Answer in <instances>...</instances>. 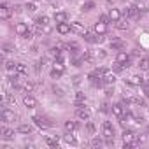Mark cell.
Wrapping results in <instances>:
<instances>
[{"label":"cell","mask_w":149,"mask_h":149,"mask_svg":"<svg viewBox=\"0 0 149 149\" xmlns=\"http://www.w3.org/2000/svg\"><path fill=\"white\" fill-rule=\"evenodd\" d=\"M102 79H104V84L105 86H114V83H116V76H114V74H111V72H107Z\"/></svg>","instance_id":"10"},{"label":"cell","mask_w":149,"mask_h":149,"mask_svg":"<svg viewBox=\"0 0 149 149\" xmlns=\"http://www.w3.org/2000/svg\"><path fill=\"white\" fill-rule=\"evenodd\" d=\"M123 14H125L126 18L137 19V18H140V7H135V6H132V7H126V9L123 11Z\"/></svg>","instance_id":"1"},{"label":"cell","mask_w":149,"mask_h":149,"mask_svg":"<svg viewBox=\"0 0 149 149\" xmlns=\"http://www.w3.org/2000/svg\"><path fill=\"white\" fill-rule=\"evenodd\" d=\"M54 21H56V23H65V21H67V14L61 13V11H60V13H54Z\"/></svg>","instance_id":"25"},{"label":"cell","mask_w":149,"mask_h":149,"mask_svg":"<svg viewBox=\"0 0 149 149\" xmlns=\"http://www.w3.org/2000/svg\"><path fill=\"white\" fill-rule=\"evenodd\" d=\"M144 93H146V97H149V84L144 86Z\"/></svg>","instance_id":"46"},{"label":"cell","mask_w":149,"mask_h":149,"mask_svg":"<svg viewBox=\"0 0 149 149\" xmlns=\"http://www.w3.org/2000/svg\"><path fill=\"white\" fill-rule=\"evenodd\" d=\"M26 32H28V25H26V23H18V25H16V33H18V35L23 37Z\"/></svg>","instance_id":"17"},{"label":"cell","mask_w":149,"mask_h":149,"mask_svg":"<svg viewBox=\"0 0 149 149\" xmlns=\"http://www.w3.org/2000/svg\"><path fill=\"white\" fill-rule=\"evenodd\" d=\"M53 91H54V93H58V95H63V93H61V90H60V88H56V86L53 88Z\"/></svg>","instance_id":"45"},{"label":"cell","mask_w":149,"mask_h":149,"mask_svg":"<svg viewBox=\"0 0 149 149\" xmlns=\"http://www.w3.org/2000/svg\"><path fill=\"white\" fill-rule=\"evenodd\" d=\"M16 72L21 74V76H25L26 74V65L25 63H16Z\"/></svg>","instance_id":"30"},{"label":"cell","mask_w":149,"mask_h":149,"mask_svg":"<svg viewBox=\"0 0 149 149\" xmlns=\"http://www.w3.org/2000/svg\"><path fill=\"white\" fill-rule=\"evenodd\" d=\"M100 111H102V112H107V111H109V105H107V104H102V109H100Z\"/></svg>","instance_id":"44"},{"label":"cell","mask_w":149,"mask_h":149,"mask_svg":"<svg viewBox=\"0 0 149 149\" xmlns=\"http://www.w3.org/2000/svg\"><path fill=\"white\" fill-rule=\"evenodd\" d=\"M61 74H63V72H60V70L53 68V70H51V77H53V79H60V77H61Z\"/></svg>","instance_id":"33"},{"label":"cell","mask_w":149,"mask_h":149,"mask_svg":"<svg viewBox=\"0 0 149 149\" xmlns=\"http://www.w3.org/2000/svg\"><path fill=\"white\" fill-rule=\"evenodd\" d=\"M111 47H112V49H123V47H125V42H123L121 39H112V40H111Z\"/></svg>","instance_id":"20"},{"label":"cell","mask_w":149,"mask_h":149,"mask_svg":"<svg viewBox=\"0 0 149 149\" xmlns=\"http://www.w3.org/2000/svg\"><path fill=\"white\" fill-rule=\"evenodd\" d=\"M116 26H118L119 30H128V28H130L128 18H126V19H123V21H121V19H119V21H116Z\"/></svg>","instance_id":"26"},{"label":"cell","mask_w":149,"mask_h":149,"mask_svg":"<svg viewBox=\"0 0 149 149\" xmlns=\"http://www.w3.org/2000/svg\"><path fill=\"white\" fill-rule=\"evenodd\" d=\"M116 61H118V63H123V65H125V63H128V61H130V56H128V53H125V51H119V53L116 54Z\"/></svg>","instance_id":"12"},{"label":"cell","mask_w":149,"mask_h":149,"mask_svg":"<svg viewBox=\"0 0 149 149\" xmlns=\"http://www.w3.org/2000/svg\"><path fill=\"white\" fill-rule=\"evenodd\" d=\"M84 100H86V97H84V93H81V91H77V93H76V107H81Z\"/></svg>","instance_id":"27"},{"label":"cell","mask_w":149,"mask_h":149,"mask_svg":"<svg viewBox=\"0 0 149 149\" xmlns=\"http://www.w3.org/2000/svg\"><path fill=\"white\" fill-rule=\"evenodd\" d=\"M84 40L90 42V44H95V42H100L102 37H97V33H90V32H86V33H84Z\"/></svg>","instance_id":"11"},{"label":"cell","mask_w":149,"mask_h":149,"mask_svg":"<svg viewBox=\"0 0 149 149\" xmlns=\"http://www.w3.org/2000/svg\"><path fill=\"white\" fill-rule=\"evenodd\" d=\"M112 91H114V88H112V86H107V88H105V95H107V97H111V95H112Z\"/></svg>","instance_id":"41"},{"label":"cell","mask_w":149,"mask_h":149,"mask_svg":"<svg viewBox=\"0 0 149 149\" xmlns=\"http://www.w3.org/2000/svg\"><path fill=\"white\" fill-rule=\"evenodd\" d=\"M2 119H4L6 123H11V121L16 119V116H14V112H13L11 109H2Z\"/></svg>","instance_id":"7"},{"label":"cell","mask_w":149,"mask_h":149,"mask_svg":"<svg viewBox=\"0 0 149 149\" xmlns=\"http://www.w3.org/2000/svg\"><path fill=\"white\" fill-rule=\"evenodd\" d=\"M46 144H47L49 147H58V144H60V137H58V135H47Z\"/></svg>","instance_id":"9"},{"label":"cell","mask_w":149,"mask_h":149,"mask_svg":"<svg viewBox=\"0 0 149 149\" xmlns=\"http://www.w3.org/2000/svg\"><path fill=\"white\" fill-rule=\"evenodd\" d=\"M33 88H35V86H33V83H30V81H26V83L23 84V91H25V93H32Z\"/></svg>","instance_id":"31"},{"label":"cell","mask_w":149,"mask_h":149,"mask_svg":"<svg viewBox=\"0 0 149 149\" xmlns=\"http://www.w3.org/2000/svg\"><path fill=\"white\" fill-rule=\"evenodd\" d=\"M146 11H149V6H147V9H146Z\"/></svg>","instance_id":"47"},{"label":"cell","mask_w":149,"mask_h":149,"mask_svg":"<svg viewBox=\"0 0 149 149\" xmlns=\"http://www.w3.org/2000/svg\"><path fill=\"white\" fill-rule=\"evenodd\" d=\"M23 37H25L26 40H32V39H33V32H32V30H28V32H26V33H25Z\"/></svg>","instance_id":"38"},{"label":"cell","mask_w":149,"mask_h":149,"mask_svg":"<svg viewBox=\"0 0 149 149\" xmlns=\"http://www.w3.org/2000/svg\"><path fill=\"white\" fill-rule=\"evenodd\" d=\"M51 32H53V28H51L49 25H42V33H44V35H49Z\"/></svg>","instance_id":"36"},{"label":"cell","mask_w":149,"mask_h":149,"mask_svg":"<svg viewBox=\"0 0 149 149\" xmlns=\"http://www.w3.org/2000/svg\"><path fill=\"white\" fill-rule=\"evenodd\" d=\"M100 21H102V23H109V21H111V18L104 14V16H100Z\"/></svg>","instance_id":"42"},{"label":"cell","mask_w":149,"mask_h":149,"mask_svg":"<svg viewBox=\"0 0 149 149\" xmlns=\"http://www.w3.org/2000/svg\"><path fill=\"white\" fill-rule=\"evenodd\" d=\"M26 9H28L30 13H33V11H35L37 7H35V4H32V2H28V4H26Z\"/></svg>","instance_id":"39"},{"label":"cell","mask_w":149,"mask_h":149,"mask_svg":"<svg viewBox=\"0 0 149 149\" xmlns=\"http://www.w3.org/2000/svg\"><path fill=\"white\" fill-rule=\"evenodd\" d=\"M91 146H93V147H100V146H102V140H100V139H97V137H95V139H93V140H91Z\"/></svg>","instance_id":"37"},{"label":"cell","mask_w":149,"mask_h":149,"mask_svg":"<svg viewBox=\"0 0 149 149\" xmlns=\"http://www.w3.org/2000/svg\"><path fill=\"white\" fill-rule=\"evenodd\" d=\"M2 135H4L6 139H13V137H14V132H13L11 128H7V126H2Z\"/></svg>","instance_id":"28"},{"label":"cell","mask_w":149,"mask_h":149,"mask_svg":"<svg viewBox=\"0 0 149 149\" xmlns=\"http://www.w3.org/2000/svg\"><path fill=\"white\" fill-rule=\"evenodd\" d=\"M93 32H95L97 35H104V33L107 32V23L97 21V23H95V26H93Z\"/></svg>","instance_id":"6"},{"label":"cell","mask_w":149,"mask_h":149,"mask_svg":"<svg viewBox=\"0 0 149 149\" xmlns=\"http://www.w3.org/2000/svg\"><path fill=\"white\" fill-rule=\"evenodd\" d=\"M65 142L70 144V146H77V139L72 135V132H67V135H65Z\"/></svg>","instance_id":"23"},{"label":"cell","mask_w":149,"mask_h":149,"mask_svg":"<svg viewBox=\"0 0 149 149\" xmlns=\"http://www.w3.org/2000/svg\"><path fill=\"white\" fill-rule=\"evenodd\" d=\"M93 60H95V54H93V51H90V49H88V51H84V53H83V61H86V63H91Z\"/></svg>","instance_id":"21"},{"label":"cell","mask_w":149,"mask_h":149,"mask_svg":"<svg viewBox=\"0 0 149 149\" xmlns=\"http://www.w3.org/2000/svg\"><path fill=\"white\" fill-rule=\"evenodd\" d=\"M23 104H25V105H26L28 109H33V107L37 105V100H35V98H33L32 95H26V97L23 98Z\"/></svg>","instance_id":"16"},{"label":"cell","mask_w":149,"mask_h":149,"mask_svg":"<svg viewBox=\"0 0 149 149\" xmlns=\"http://www.w3.org/2000/svg\"><path fill=\"white\" fill-rule=\"evenodd\" d=\"M91 9H95V2H93V0H88V2H84V4L81 6V11H83V13H88V11H91Z\"/></svg>","instance_id":"24"},{"label":"cell","mask_w":149,"mask_h":149,"mask_svg":"<svg viewBox=\"0 0 149 149\" xmlns=\"http://www.w3.org/2000/svg\"><path fill=\"white\" fill-rule=\"evenodd\" d=\"M88 132H90V133L95 132V125H93V123H88Z\"/></svg>","instance_id":"43"},{"label":"cell","mask_w":149,"mask_h":149,"mask_svg":"<svg viewBox=\"0 0 149 149\" xmlns=\"http://www.w3.org/2000/svg\"><path fill=\"white\" fill-rule=\"evenodd\" d=\"M32 121H35V125H37V126H40V128H49V126L53 125L46 116H33V118H32Z\"/></svg>","instance_id":"2"},{"label":"cell","mask_w":149,"mask_h":149,"mask_svg":"<svg viewBox=\"0 0 149 149\" xmlns=\"http://www.w3.org/2000/svg\"><path fill=\"white\" fill-rule=\"evenodd\" d=\"M70 28H72L74 33H77V35H84V33H86V26H84L83 23H79V21L70 23Z\"/></svg>","instance_id":"3"},{"label":"cell","mask_w":149,"mask_h":149,"mask_svg":"<svg viewBox=\"0 0 149 149\" xmlns=\"http://www.w3.org/2000/svg\"><path fill=\"white\" fill-rule=\"evenodd\" d=\"M109 18H111V21H114V23H116V21H119V19H121V11L112 7V9L109 11Z\"/></svg>","instance_id":"15"},{"label":"cell","mask_w":149,"mask_h":149,"mask_svg":"<svg viewBox=\"0 0 149 149\" xmlns=\"http://www.w3.org/2000/svg\"><path fill=\"white\" fill-rule=\"evenodd\" d=\"M56 30L61 33V35H67L68 32H72V28H70V23H58V26H56Z\"/></svg>","instance_id":"8"},{"label":"cell","mask_w":149,"mask_h":149,"mask_svg":"<svg viewBox=\"0 0 149 149\" xmlns=\"http://www.w3.org/2000/svg\"><path fill=\"white\" fill-rule=\"evenodd\" d=\"M102 135H104L105 139L114 137V128H112V125H111L109 121H104V125H102Z\"/></svg>","instance_id":"4"},{"label":"cell","mask_w":149,"mask_h":149,"mask_svg":"<svg viewBox=\"0 0 149 149\" xmlns=\"http://www.w3.org/2000/svg\"><path fill=\"white\" fill-rule=\"evenodd\" d=\"M79 128V125L76 121H65V132H76Z\"/></svg>","instance_id":"18"},{"label":"cell","mask_w":149,"mask_h":149,"mask_svg":"<svg viewBox=\"0 0 149 149\" xmlns=\"http://www.w3.org/2000/svg\"><path fill=\"white\" fill-rule=\"evenodd\" d=\"M13 51H14V47H13V46H9V44H6V46H4V53H13Z\"/></svg>","instance_id":"40"},{"label":"cell","mask_w":149,"mask_h":149,"mask_svg":"<svg viewBox=\"0 0 149 149\" xmlns=\"http://www.w3.org/2000/svg\"><path fill=\"white\" fill-rule=\"evenodd\" d=\"M49 54L54 56V58H60V56H61V54H60V47H53V49L49 51Z\"/></svg>","instance_id":"35"},{"label":"cell","mask_w":149,"mask_h":149,"mask_svg":"<svg viewBox=\"0 0 149 149\" xmlns=\"http://www.w3.org/2000/svg\"><path fill=\"white\" fill-rule=\"evenodd\" d=\"M144 81H142V77L140 76H132L130 79H128V84H132V86H140Z\"/></svg>","instance_id":"22"},{"label":"cell","mask_w":149,"mask_h":149,"mask_svg":"<svg viewBox=\"0 0 149 149\" xmlns=\"http://www.w3.org/2000/svg\"><path fill=\"white\" fill-rule=\"evenodd\" d=\"M76 116L79 118V119H84V121H88L90 119V116H91V112H90V109H86V107H77V111H76Z\"/></svg>","instance_id":"5"},{"label":"cell","mask_w":149,"mask_h":149,"mask_svg":"<svg viewBox=\"0 0 149 149\" xmlns=\"http://www.w3.org/2000/svg\"><path fill=\"white\" fill-rule=\"evenodd\" d=\"M133 104H135V105H140V107H144V105H146L144 98H140V97H133Z\"/></svg>","instance_id":"34"},{"label":"cell","mask_w":149,"mask_h":149,"mask_svg":"<svg viewBox=\"0 0 149 149\" xmlns=\"http://www.w3.org/2000/svg\"><path fill=\"white\" fill-rule=\"evenodd\" d=\"M139 68L140 70H149V56H144L139 60Z\"/></svg>","instance_id":"19"},{"label":"cell","mask_w":149,"mask_h":149,"mask_svg":"<svg viewBox=\"0 0 149 149\" xmlns=\"http://www.w3.org/2000/svg\"><path fill=\"white\" fill-rule=\"evenodd\" d=\"M18 132L19 133H32V125H19Z\"/></svg>","instance_id":"29"},{"label":"cell","mask_w":149,"mask_h":149,"mask_svg":"<svg viewBox=\"0 0 149 149\" xmlns=\"http://www.w3.org/2000/svg\"><path fill=\"white\" fill-rule=\"evenodd\" d=\"M35 23H39V25H49V18L47 16H39Z\"/></svg>","instance_id":"32"},{"label":"cell","mask_w":149,"mask_h":149,"mask_svg":"<svg viewBox=\"0 0 149 149\" xmlns=\"http://www.w3.org/2000/svg\"><path fill=\"white\" fill-rule=\"evenodd\" d=\"M0 18H2V19H9V18H11V11H9V7H7V4H2V6H0Z\"/></svg>","instance_id":"14"},{"label":"cell","mask_w":149,"mask_h":149,"mask_svg":"<svg viewBox=\"0 0 149 149\" xmlns=\"http://www.w3.org/2000/svg\"><path fill=\"white\" fill-rule=\"evenodd\" d=\"M112 114H114L116 118H121V116L125 114V107H123V104H114V105H112Z\"/></svg>","instance_id":"13"}]
</instances>
